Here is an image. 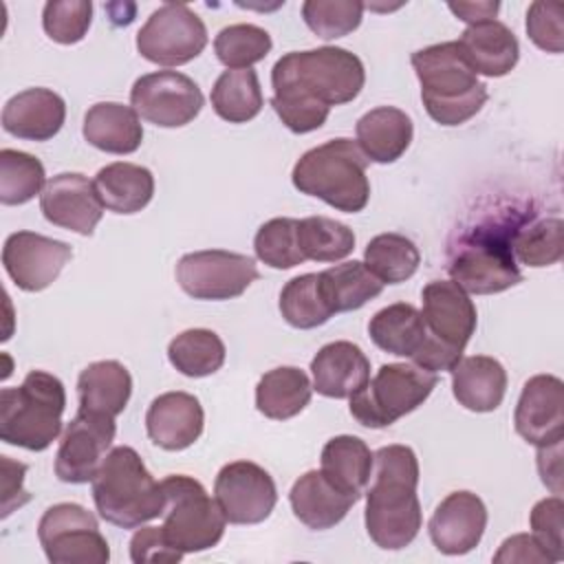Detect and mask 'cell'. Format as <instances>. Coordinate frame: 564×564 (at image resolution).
<instances>
[{
	"mask_svg": "<svg viewBox=\"0 0 564 564\" xmlns=\"http://www.w3.org/2000/svg\"><path fill=\"white\" fill-rule=\"evenodd\" d=\"M366 84L361 59L341 46L282 55L271 70V106L282 123L306 134L324 126L333 106L352 101Z\"/></svg>",
	"mask_w": 564,
	"mask_h": 564,
	"instance_id": "6da1fadb",
	"label": "cell"
},
{
	"mask_svg": "<svg viewBox=\"0 0 564 564\" xmlns=\"http://www.w3.org/2000/svg\"><path fill=\"white\" fill-rule=\"evenodd\" d=\"M372 482L366 487V531L386 549H405L421 529L416 496L419 460L408 445H386L372 454Z\"/></svg>",
	"mask_w": 564,
	"mask_h": 564,
	"instance_id": "7a4b0ae2",
	"label": "cell"
},
{
	"mask_svg": "<svg viewBox=\"0 0 564 564\" xmlns=\"http://www.w3.org/2000/svg\"><path fill=\"white\" fill-rule=\"evenodd\" d=\"M427 115L441 126H460L480 112L489 93L460 53L458 42H441L412 53Z\"/></svg>",
	"mask_w": 564,
	"mask_h": 564,
	"instance_id": "3957f363",
	"label": "cell"
},
{
	"mask_svg": "<svg viewBox=\"0 0 564 564\" xmlns=\"http://www.w3.org/2000/svg\"><path fill=\"white\" fill-rule=\"evenodd\" d=\"M93 500L99 516L121 529H137L165 509L161 482L143 465L141 456L128 447H112L93 478Z\"/></svg>",
	"mask_w": 564,
	"mask_h": 564,
	"instance_id": "277c9868",
	"label": "cell"
},
{
	"mask_svg": "<svg viewBox=\"0 0 564 564\" xmlns=\"http://www.w3.org/2000/svg\"><path fill=\"white\" fill-rule=\"evenodd\" d=\"M368 159L357 141L339 137L304 152L293 165L291 181L302 194L315 196L337 212L357 214L370 200Z\"/></svg>",
	"mask_w": 564,
	"mask_h": 564,
	"instance_id": "5b68a950",
	"label": "cell"
},
{
	"mask_svg": "<svg viewBox=\"0 0 564 564\" xmlns=\"http://www.w3.org/2000/svg\"><path fill=\"white\" fill-rule=\"evenodd\" d=\"M64 383L44 370H31L18 388L0 392V438L31 452H44L62 432Z\"/></svg>",
	"mask_w": 564,
	"mask_h": 564,
	"instance_id": "8992f818",
	"label": "cell"
},
{
	"mask_svg": "<svg viewBox=\"0 0 564 564\" xmlns=\"http://www.w3.org/2000/svg\"><path fill=\"white\" fill-rule=\"evenodd\" d=\"M421 300L425 339L412 361L430 372H452L476 330V306L454 280L427 282Z\"/></svg>",
	"mask_w": 564,
	"mask_h": 564,
	"instance_id": "52a82bcc",
	"label": "cell"
},
{
	"mask_svg": "<svg viewBox=\"0 0 564 564\" xmlns=\"http://www.w3.org/2000/svg\"><path fill=\"white\" fill-rule=\"evenodd\" d=\"M161 489L165 496L161 529L176 551L200 553L220 542L227 518L196 478L172 474L161 480Z\"/></svg>",
	"mask_w": 564,
	"mask_h": 564,
	"instance_id": "ba28073f",
	"label": "cell"
},
{
	"mask_svg": "<svg viewBox=\"0 0 564 564\" xmlns=\"http://www.w3.org/2000/svg\"><path fill=\"white\" fill-rule=\"evenodd\" d=\"M436 372L414 364H383L368 383L350 397V414L364 427H388L410 414L436 388Z\"/></svg>",
	"mask_w": 564,
	"mask_h": 564,
	"instance_id": "9c48e42d",
	"label": "cell"
},
{
	"mask_svg": "<svg viewBox=\"0 0 564 564\" xmlns=\"http://www.w3.org/2000/svg\"><path fill=\"white\" fill-rule=\"evenodd\" d=\"M447 271L465 293L491 295L516 286L522 273L511 251V229L498 225L474 229L456 247Z\"/></svg>",
	"mask_w": 564,
	"mask_h": 564,
	"instance_id": "30bf717a",
	"label": "cell"
},
{
	"mask_svg": "<svg viewBox=\"0 0 564 564\" xmlns=\"http://www.w3.org/2000/svg\"><path fill=\"white\" fill-rule=\"evenodd\" d=\"M37 538L53 564H106L110 560L97 518L75 502L48 507L40 518Z\"/></svg>",
	"mask_w": 564,
	"mask_h": 564,
	"instance_id": "8fae6325",
	"label": "cell"
},
{
	"mask_svg": "<svg viewBox=\"0 0 564 564\" xmlns=\"http://www.w3.org/2000/svg\"><path fill=\"white\" fill-rule=\"evenodd\" d=\"M207 46V29L187 4L165 2L137 33V51L159 66H183Z\"/></svg>",
	"mask_w": 564,
	"mask_h": 564,
	"instance_id": "7c38bea8",
	"label": "cell"
},
{
	"mask_svg": "<svg viewBox=\"0 0 564 564\" xmlns=\"http://www.w3.org/2000/svg\"><path fill=\"white\" fill-rule=\"evenodd\" d=\"M258 278L253 258L225 249L185 253L176 264V282L194 300L238 297Z\"/></svg>",
	"mask_w": 564,
	"mask_h": 564,
	"instance_id": "4fadbf2b",
	"label": "cell"
},
{
	"mask_svg": "<svg viewBox=\"0 0 564 564\" xmlns=\"http://www.w3.org/2000/svg\"><path fill=\"white\" fill-rule=\"evenodd\" d=\"M130 104L148 123L181 128L198 117L205 97L192 77L178 70H154L132 84Z\"/></svg>",
	"mask_w": 564,
	"mask_h": 564,
	"instance_id": "5bb4252c",
	"label": "cell"
},
{
	"mask_svg": "<svg viewBox=\"0 0 564 564\" xmlns=\"http://www.w3.org/2000/svg\"><path fill=\"white\" fill-rule=\"evenodd\" d=\"M214 498L227 522L258 524L271 516L278 502V489L264 467L251 460H234L220 467L214 482Z\"/></svg>",
	"mask_w": 564,
	"mask_h": 564,
	"instance_id": "9a60e30c",
	"label": "cell"
},
{
	"mask_svg": "<svg viewBox=\"0 0 564 564\" xmlns=\"http://www.w3.org/2000/svg\"><path fill=\"white\" fill-rule=\"evenodd\" d=\"M115 432L117 425L112 416L77 410L62 434L55 454V476L70 485L93 482L115 441Z\"/></svg>",
	"mask_w": 564,
	"mask_h": 564,
	"instance_id": "2e32d148",
	"label": "cell"
},
{
	"mask_svg": "<svg viewBox=\"0 0 564 564\" xmlns=\"http://www.w3.org/2000/svg\"><path fill=\"white\" fill-rule=\"evenodd\" d=\"M73 258V249L35 231H15L4 240L2 264L18 289L37 293L51 286Z\"/></svg>",
	"mask_w": 564,
	"mask_h": 564,
	"instance_id": "e0dca14e",
	"label": "cell"
},
{
	"mask_svg": "<svg viewBox=\"0 0 564 564\" xmlns=\"http://www.w3.org/2000/svg\"><path fill=\"white\" fill-rule=\"evenodd\" d=\"M40 209L48 223L90 236L101 220L104 203L95 181L79 172H62L46 181L40 194Z\"/></svg>",
	"mask_w": 564,
	"mask_h": 564,
	"instance_id": "ac0fdd59",
	"label": "cell"
},
{
	"mask_svg": "<svg viewBox=\"0 0 564 564\" xmlns=\"http://www.w3.org/2000/svg\"><path fill=\"white\" fill-rule=\"evenodd\" d=\"M516 432L535 447L562 443L564 438V383L555 375L531 377L513 412Z\"/></svg>",
	"mask_w": 564,
	"mask_h": 564,
	"instance_id": "d6986e66",
	"label": "cell"
},
{
	"mask_svg": "<svg viewBox=\"0 0 564 564\" xmlns=\"http://www.w3.org/2000/svg\"><path fill=\"white\" fill-rule=\"evenodd\" d=\"M487 527V507L471 491H452L430 518L432 544L445 555H465L476 549Z\"/></svg>",
	"mask_w": 564,
	"mask_h": 564,
	"instance_id": "ffe728a7",
	"label": "cell"
},
{
	"mask_svg": "<svg viewBox=\"0 0 564 564\" xmlns=\"http://www.w3.org/2000/svg\"><path fill=\"white\" fill-rule=\"evenodd\" d=\"M205 425L200 401L189 392H163L145 412V430L154 445L167 452H181L194 445Z\"/></svg>",
	"mask_w": 564,
	"mask_h": 564,
	"instance_id": "44dd1931",
	"label": "cell"
},
{
	"mask_svg": "<svg viewBox=\"0 0 564 564\" xmlns=\"http://www.w3.org/2000/svg\"><path fill=\"white\" fill-rule=\"evenodd\" d=\"M313 390L330 399H350L370 379V361L352 341H330L322 346L313 361Z\"/></svg>",
	"mask_w": 564,
	"mask_h": 564,
	"instance_id": "7402d4cb",
	"label": "cell"
},
{
	"mask_svg": "<svg viewBox=\"0 0 564 564\" xmlns=\"http://www.w3.org/2000/svg\"><path fill=\"white\" fill-rule=\"evenodd\" d=\"M66 119L64 99L51 88H26L2 108L4 132L26 141L53 139Z\"/></svg>",
	"mask_w": 564,
	"mask_h": 564,
	"instance_id": "603a6c76",
	"label": "cell"
},
{
	"mask_svg": "<svg viewBox=\"0 0 564 564\" xmlns=\"http://www.w3.org/2000/svg\"><path fill=\"white\" fill-rule=\"evenodd\" d=\"M289 500L295 518L313 531L333 529L357 502L355 496L341 491L333 480H328L322 469L302 474L293 482Z\"/></svg>",
	"mask_w": 564,
	"mask_h": 564,
	"instance_id": "cb8c5ba5",
	"label": "cell"
},
{
	"mask_svg": "<svg viewBox=\"0 0 564 564\" xmlns=\"http://www.w3.org/2000/svg\"><path fill=\"white\" fill-rule=\"evenodd\" d=\"M456 42L471 70L485 77H502L511 73L520 57L518 37L498 20L469 24Z\"/></svg>",
	"mask_w": 564,
	"mask_h": 564,
	"instance_id": "d4e9b609",
	"label": "cell"
},
{
	"mask_svg": "<svg viewBox=\"0 0 564 564\" xmlns=\"http://www.w3.org/2000/svg\"><path fill=\"white\" fill-rule=\"evenodd\" d=\"M357 145L368 161L375 163H394L405 154L412 143V119L394 108L379 106L359 117L355 126Z\"/></svg>",
	"mask_w": 564,
	"mask_h": 564,
	"instance_id": "484cf974",
	"label": "cell"
},
{
	"mask_svg": "<svg viewBox=\"0 0 564 564\" xmlns=\"http://www.w3.org/2000/svg\"><path fill=\"white\" fill-rule=\"evenodd\" d=\"M84 139L108 154H132L143 141V126L132 106L99 101L84 115Z\"/></svg>",
	"mask_w": 564,
	"mask_h": 564,
	"instance_id": "4316f807",
	"label": "cell"
},
{
	"mask_svg": "<svg viewBox=\"0 0 564 564\" xmlns=\"http://www.w3.org/2000/svg\"><path fill=\"white\" fill-rule=\"evenodd\" d=\"M456 401L471 412H494L507 392V370L487 355L463 357L452 370Z\"/></svg>",
	"mask_w": 564,
	"mask_h": 564,
	"instance_id": "83f0119b",
	"label": "cell"
},
{
	"mask_svg": "<svg viewBox=\"0 0 564 564\" xmlns=\"http://www.w3.org/2000/svg\"><path fill=\"white\" fill-rule=\"evenodd\" d=\"M132 394V377L128 368L115 359L88 364L77 379L79 410L119 416Z\"/></svg>",
	"mask_w": 564,
	"mask_h": 564,
	"instance_id": "f1b7e54d",
	"label": "cell"
},
{
	"mask_svg": "<svg viewBox=\"0 0 564 564\" xmlns=\"http://www.w3.org/2000/svg\"><path fill=\"white\" fill-rule=\"evenodd\" d=\"M95 187L106 209L115 214H137L154 196V176L143 165L117 161L97 172Z\"/></svg>",
	"mask_w": 564,
	"mask_h": 564,
	"instance_id": "f546056e",
	"label": "cell"
},
{
	"mask_svg": "<svg viewBox=\"0 0 564 564\" xmlns=\"http://www.w3.org/2000/svg\"><path fill=\"white\" fill-rule=\"evenodd\" d=\"M313 386L308 375L295 366H280L264 372L256 386V408L273 421L300 414L311 401Z\"/></svg>",
	"mask_w": 564,
	"mask_h": 564,
	"instance_id": "4dcf8cb0",
	"label": "cell"
},
{
	"mask_svg": "<svg viewBox=\"0 0 564 564\" xmlns=\"http://www.w3.org/2000/svg\"><path fill=\"white\" fill-rule=\"evenodd\" d=\"M322 471L341 491L359 500L370 482L372 452L359 436H333L322 449Z\"/></svg>",
	"mask_w": 564,
	"mask_h": 564,
	"instance_id": "1f68e13d",
	"label": "cell"
},
{
	"mask_svg": "<svg viewBox=\"0 0 564 564\" xmlns=\"http://www.w3.org/2000/svg\"><path fill=\"white\" fill-rule=\"evenodd\" d=\"M368 335L377 348L412 359L425 339L423 315L412 304H390L370 317Z\"/></svg>",
	"mask_w": 564,
	"mask_h": 564,
	"instance_id": "d6a6232c",
	"label": "cell"
},
{
	"mask_svg": "<svg viewBox=\"0 0 564 564\" xmlns=\"http://www.w3.org/2000/svg\"><path fill=\"white\" fill-rule=\"evenodd\" d=\"M317 280L322 297L333 315L357 311L383 291V282H379L359 260L328 267L326 271L317 273Z\"/></svg>",
	"mask_w": 564,
	"mask_h": 564,
	"instance_id": "836d02e7",
	"label": "cell"
},
{
	"mask_svg": "<svg viewBox=\"0 0 564 564\" xmlns=\"http://www.w3.org/2000/svg\"><path fill=\"white\" fill-rule=\"evenodd\" d=\"M262 88L253 68H227L212 88V108L229 123L251 121L262 110Z\"/></svg>",
	"mask_w": 564,
	"mask_h": 564,
	"instance_id": "e575fe53",
	"label": "cell"
},
{
	"mask_svg": "<svg viewBox=\"0 0 564 564\" xmlns=\"http://www.w3.org/2000/svg\"><path fill=\"white\" fill-rule=\"evenodd\" d=\"M562 218H533L524 223H516L511 229V251L516 262L527 267H549L562 260L564 242H562Z\"/></svg>",
	"mask_w": 564,
	"mask_h": 564,
	"instance_id": "d590c367",
	"label": "cell"
},
{
	"mask_svg": "<svg viewBox=\"0 0 564 564\" xmlns=\"http://www.w3.org/2000/svg\"><path fill=\"white\" fill-rule=\"evenodd\" d=\"M364 264L383 284H399L410 280L419 264L421 253L416 245L401 234H379L364 251Z\"/></svg>",
	"mask_w": 564,
	"mask_h": 564,
	"instance_id": "8d00e7d4",
	"label": "cell"
},
{
	"mask_svg": "<svg viewBox=\"0 0 564 564\" xmlns=\"http://www.w3.org/2000/svg\"><path fill=\"white\" fill-rule=\"evenodd\" d=\"M167 359L185 377H207L225 364V344L209 328H189L170 341Z\"/></svg>",
	"mask_w": 564,
	"mask_h": 564,
	"instance_id": "74e56055",
	"label": "cell"
},
{
	"mask_svg": "<svg viewBox=\"0 0 564 564\" xmlns=\"http://www.w3.org/2000/svg\"><path fill=\"white\" fill-rule=\"evenodd\" d=\"M297 240L304 260L315 262H337L355 249L352 229L326 216L302 218L297 227Z\"/></svg>",
	"mask_w": 564,
	"mask_h": 564,
	"instance_id": "f35d334b",
	"label": "cell"
},
{
	"mask_svg": "<svg viewBox=\"0 0 564 564\" xmlns=\"http://www.w3.org/2000/svg\"><path fill=\"white\" fill-rule=\"evenodd\" d=\"M280 313L293 328H317L333 317L322 297L317 273H304L289 280L280 291Z\"/></svg>",
	"mask_w": 564,
	"mask_h": 564,
	"instance_id": "ab89813d",
	"label": "cell"
},
{
	"mask_svg": "<svg viewBox=\"0 0 564 564\" xmlns=\"http://www.w3.org/2000/svg\"><path fill=\"white\" fill-rule=\"evenodd\" d=\"M44 165L29 152L4 148L0 152V203L24 205L44 189Z\"/></svg>",
	"mask_w": 564,
	"mask_h": 564,
	"instance_id": "60d3db41",
	"label": "cell"
},
{
	"mask_svg": "<svg viewBox=\"0 0 564 564\" xmlns=\"http://www.w3.org/2000/svg\"><path fill=\"white\" fill-rule=\"evenodd\" d=\"M271 46V35L256 24H229L220 29L214 40L216 57L231 70L251 68L262 62Z\"/></svg>",
	"mask_w": 564,
	"mask_h": 564,
	"instance_id": "b9f144b4",
	"label": "cell"
},
{
	"mask_svg": "<svg viewBox=\"0 0 564 564\" xmlns=\"http://www.w3.org/2000/svg\"><path fill=\"white\" fill-rule=\"evenodd\" d=\"M300 220L295 218H271L256 231L253 249L258 260L271 269H293L304 260L297 240Z\"/></svg>",
	"mask_w": 564,
	"mask_h": 564,
	"instance_id": "7bdbcfd3",
	"label": "cell"
},
{
	"mask_svg": "<svg viewBox=\"0 0 564 564\" xmlns=\"http://www.w3.org/2000/svg\"><path fill=\"white\" fill-rule=\"evenodd\" d=\"M364 2L357 0H306L302 18L322 40H335L352 33L364 18Z\"/></svg>",
	"mask_w": 564,
	"mask_h": 564,
	"instance_id": "ee69618b",
	"label": "cell"
},
{
	"mask_svg": "<svg viewBox=\"0 0 564 564\" xmlns=\"http://www.w3.org/2000/svg\"><path fill=\"white\" fill-rule=\"evenodd\" d=\"M93 20L90 0H51L42 11V26L57 44H75L84 40Z\"/></svg>",
	"mask_w": 564,
	"mask_h": 564,
	"instance_id": "f6af8a7d",
	"label": "cell"
},
{
	"mask_svg": "<svg viewBox=\"0 0 564 564\" xmlns=\"http://www.w3.org/2000/svg\"><path fill=\"white\" fill-rule=\"evenodd\" d=\"M531 535L540 542V546L546 551L551 562H560L564 555V502L555 494L551 498H542L533 505L531 516Z\"/></svg>",
	"mask_w": 564,
	"mask_h": 564,
	"instance_id": "bcb514c9",
	"label": "cell"
},
{
	"mask_svg": "<svg viewBox=\"0 0 564 564\" xmlns=\"http://www.w3.org/2000/svg\"><path fill=\"white\" fill-rule=\"evenodd\" d=\"M564 7L557 2H533L527 11V33L531 42L546 53L564 48Z\"/></svg>",
	"mask_w": 564,
	"mask_h": 564,
	"instance_id": "7dc6e473",
	"label": "cell"
},
{
	"mask_svg": "<svg viewBox=\"0 0 564 564\" xmlns=\"http://www.w3.org/2000/svg\"><path fill=\"white\" fill-rule=\"evenodd\" d=\"M185 553L176 551L161 527H143L130 540V560L134 564H172L181 562Z\"/></svg>",
	"mask_w": 564,
	"mask_h": 564,
	"instance_id": "c3c4849f",
	"label": "cell"
},
{
	"mask_svg": "<svg viewBox=\"0 0 564 564\" xmlns=\"http://www.w3.org/2000/svg\"><path fill=\"white\" fill-rule=\"evenodd\" d=\"M494 562H498V564L500 562H522V564L538 562V564H542V562H551V557L546 555V551L540 546V542L533 535L518 533V535L507 538L500 544L498 553L494 555Z\"/></svg>",
	"mask_w": 564,
	"mask_h": 564,
	"instance_id": "681fc988",
	"label": "cell"
},
{
	"mask_svg": "<svg viewBox=\"0 0 564 564\" xmlns=\"http://www.w3.org/2000/svg\"><path fill=\"white\" fill-rule=\"evenodd\" d=\"M560 456H562V443H553L546 447H538V469L542 476V482L553 489V494L560 496L562 491V469H560Z\"/></svg>",
	"mask_w": 564,
	"mask_h": 564,
	"instance_id": "f907efd6",
	"label": "cell"
},
{
	"mask_svg": "<svg viewBox=\"0 0 564 564\" xmlns=\"http://www.w3.org/2000/svg\"><path fill=\"white\" fill-rule=\"evenodd\" d=\"M447 9L463 22L469 24H478V22H485V20H496V13L500 9V2H449Z\"/></svg>",
	"mask_w": 564,
	"mask_h": 564,
	"instance_id": "816d5d0a",
	"label": "cell"
}]
</instances>
